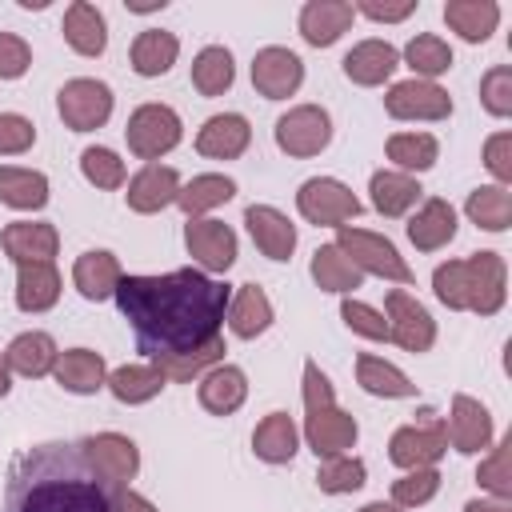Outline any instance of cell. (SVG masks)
Returning <instances> with one entry per match:
<instances>
[{
	"instance_id": "6da1fadb",
	"label": "cell",
	"mask_w": 512,
	"mask_h": 512,
	"mask_svg": "<svg viewBox=\"0 0 512 512\" xmlns=\"http://www.w3.org/2000/svg\"><path fill=\"white\" fill-rule=\"evenodd\" d=\"M112 300L132 324L136 348L156 360L212 344L220 336L232 288L200 268H176L164 276H124Z\"/></svg>"
},
{
	"instance_id": "7a4b0ae2",
	"label": "cell",
	"mask_w": 512,
	"mask_h": 512,
	"mask_svg": "<svg viewBox=\"0 0 512 512\" xmlns=\"http://www.w3.org/2000/svg\"><path fill=\"white\" fill-rule=\"evenodd\" d=\"M116 492L120 488L88 464L80 440H48L12 464L4 512H112Z\"/></svg>"
},
{
	"instance_id": "3957f363",
	"label": "cell",
	"mask_w": 512,
	"mask_h": 512,
	"mask_svg": "<svg viewBox=\"0 0 512 512\" xmlns=\"http://www.w3.org/2000/svg\"><path fill=\"white\" fill-rule=\"evenodd\" d=\"M432 292L452 312L496 316L508 300V264L500 252H472L464 260H444L432 272Z\"/></svg>"
},
{
	"instance_id": "277c9868",
	"label": "cell",
	"mask_w": 512,
	"mask_h": 512,
	"mask_svg": "<svg viewBox=\"0 0 512 512\" xmlns=\"http://www.w3.org/2000/svg\"><path fill=\"white\" fill-rule=\"evenodd\" d=\"M364 276H380V280H392V284H412V268L408 260L396 252V244L380 232H368V228H336V240H332Z\"/></svg>"
},
{
	"instance_id": "5b68a950",
	"label": "cell",
	"mask_w": 512,
	"mask_h": 512,
	"mask_svg": "<svg viewBox=\"0 0 512 512\" xmlns=\"http://www.w3.org/2000/svg\"><path fill=\"white\" fill-rule=\"evenodd\" d=\"M448 452V432H444V416H436L432 408H424L412 424L396 428L388 440V460L396 468H436V460Z\"/></svg>"
},
{
	"instance_id": "8992f818",
	"label": "cell",
	"mask_w": 512,
	"mask_h": 512,
	"mask_svg": "<svg viewBox=\"0 0 512 512\" xmlns=\"http://www.w3.org/2000/svg\"><path fill=\"white\" fill-rule=\"evenodd\" d=\"M180 136H184V124H180L176 108H168V104H140L124 124L128 152L148 164H156L164 152H172L180 144Z\"/></svg>"
},
{
	"instance_id": "52a82bcc",
	"label": "cell",
	"mask_w": 512,
	"mask_h": 512,
	"mask_svg": "<svg viewBox=\"0 0 512 512\" xmlns=\"http://www.w3.org/2000/svg\"><path fill=\"white\" fill-rule=\"evenodd\" d=\"M296 208L316 228H344L348 220L360 216V200L336 176H312V180H304L300 192H296Z\"/></svg>"
},
{
	"instance_id": "ba28073f",
	"label": "cell",
	"mask_w": 512,
	"mask_h": 512,
	"mask_svg": "<svg viewBox=\"0 0 512 512\" xmlns=\"http://www.w3.org/2000/svg\"><path fill=\"white\" fill-rule=\"evenodd\" d=\"M56 112L72 132H96L112 116V88L92 76H76L56 92Z\"/></svg>"
},
{
	"instance_id": "9c48e42d",
	"label": "cell",
	"mask_w": 512,
	"mask_h": 512,
	"mask_svg": "<svg viewBox=\"0 0 512 512\" xmlns=\"http://www.w3.org/2000/svg\"><path fill=\"white\" fill-rule=\"evenodd\" d=\"M332 144V116L320 104H296L276 120V148L304 160L320 156Z\"/></svg>"
},
{
	"instance_id": "30bf717a",
	"label": "cell",
	"mask_w": 512,
	"mask_h": 512,
	"mask_svg": "<svg viewBox=\"0 0 512 512\" xmlns=\"http://www.w3.org/2000/svg\"><path fill=\"white\" fill-rule=\"evenodd\" d=\"M384 320H388V340H396L404 352L420 356L436 344V320L432 312L404 288H392L384 296Z\"/></svg>"
},
{
	"instance_id": "8fae6325",
	"label": "cell",
	"mask_w": 512,
	"mask_h": 512,
	"mask_svg": "<svg viewBox=\"0 0 512 512\" xmlns=\"http://www.w3.org/2000/svg\"><path fill=\"white\" fill-rule=\"evenodd\" d=\"M384 112L392 120H448L452 96L436 80H400L384 92Z\"/></svg>"
},
{
	"instance_id": "7c38bea8",
	"label": "cell",
	"mask_w": 512,
	"mask_h": 512,
	"mask_svg": "<svg viewBox=\"0 0 512 512\" xmlns=\"http://www.w3.org/2000/svg\"><path fill=\"white\" fill-rule=\"evenodd\" d=\"M300 84H304V60L292 48L268 44L252 56V88L264 100H288V96H296Z\"/></svg>"
},
{
	"instance_id": "4fadbf2b",
	"label": "cell",
	"mask_w": 512,
	"mask_h": 512,
	"mask_svg": "<svg viewBox=\"0 0 512 512\" xmlns=\"http://www.w3.org/2000/svg\"><path fill=\"white\" fill-rule=\"evenodd\" d=\"M80 452L88 456V464L112 480L116 488H128V480L140 472V448L132 436L124 432H96V436H84L80 440Z\"/></svg>"
},
{
	"instance_id": "5bb4252c",
	"label": "cell",
	"mask_w": 512,
	"mask_h": 512,
	"mask_svg": "<svg viewBox=\"0 0 512 512\" xmlns=\"http://www.w3.org/2000/svg\"><path fill=\"white\" fill-rule=\"evenodd\" d=\"M184 248L200 264V272H228L236 264V232L224 220H188L184 224Z\"/></svg>"
},
{
	"instance_id": "9a60e30c",
	"label": "cell",
	"mask_w": 512,
	"mask_h": 512,
	"mask_svg": "<svg viewBox=\"0 0 512 512\" xmlns=\"http://www.w3.org/2000/svg\"><path fill=\"white\" fill-rule=\"evenodd\" d=\"M444 432H448V444H452L456 452L476 456V452L492 448V412H488L476 396L456 392V396H452V404H448Z\"/></svg>"
},
{
	"instance_id": "2e32d148",
	"label": "cell",
	"mask_w": 512,
	"mask_h": 512,
	"mask_svg": "<svg viewBox=\"0 0 512 512\" xmlns=\"http://www.w3.org/2000/svg\"><path fill=\"white\" fill-rule=\"evenodd\" d=\"M360 428H356V416L344 412V408H316L304 416V440L308 448L316 452V460H332V456H348V448L356 444Z\"/></svg>"
},
{
	"instance_id": "e0dca14e",
	"label": "cell",
	"mask_w": 512,
	"mask_h": 512,
	"mask_svg": "<svg viewBox=\"0 0 512 512\" xmlns=\"http://www.w3.org/2000/svg\"><path fill=\"white\" fill-rule=\"evenodd\" d=\"M252 144V124L240 112H216L196 132V152L208 160H236Z\"/></svg>"
},
{
	"instance_id": "ac0fdd59",
	"label": "cell",
	"mask_w": 512,
	"mask_h": 512,
	"mask_svg": "<svg viewBox=\"0 0 512 512\" xmlns=\"http://www.w3.org/2000/svg\"><path fill=\"white\" fill-rule=\"evenodd\" d=\"M180 196V172L168 168V164H144L132 180H128V208L140 212V216H152V212H164L168 204H176Z\"/></svg>"
},
{
	"instance_id": "d6986e66",
	"label": "cell",
	"mask_w": 512,
	"mask_h": 512,
	"mask_svg": "<svg viewBox=\"0 0 512 512\" xmlns=\"http://www.w3.org/2000/svg\"><path fill=\"white\" fill-rule=\"evenodd\" d=\"M0 244L16 264H52L60 248V232L48 220H12L0 232Z\"/></svg>"
},
{
	"instance_id": "ffe728a7",
	"label": "cell",
	"mask_w": 512,
	"mask_h": 512,
	"mask_svg": "<svg viewBox=\"0 0 512 512\" xmlns=\"http://www.w3.org/2000/svg\"><path fill=\"white\" fill-rule=\"evenodd\" d=\"M244 224H248L252 244H256L268 260H288V256L296 252V224H292L280 208H272V204H252V208L244 212Z\"/></svg>"
},
{
	"instance_id": "44dd1931",
	"label": "cell",
	"mask_w": 512,
	"mask_h": 512,
	"mask_svg": "<svg viewBox=\"0 0 512 512\" xmlns=\"http://www.w3.org/2000/svg\"><path fill=\"white\" fill-rule=\"evenodd\" d=\"M356 20V8L348 0H308L300 8V36L312 48H332Z\"/></svg>"
},
{
	"instance_id": "7402d4cb",
	"label": "cell",
	"mask_w": 512,
	"mask_h": 512,
	"mask_svg": "<svg viewBox=\"0 0 512 512\" xmlns=\"http://www.w3.org/2000/svg\"><path fill=\"white\" fill-rule=\"evenodd\" d=\"M456 208L444 196H428L412 216H408V240L420 252H440L444 244L456 240Z\"/></svg>"
},
{
	"instance_id": "603a6c76",
	"label": "cell",
	"mask_w": 512,
	"mask_h": 512,
	"mask_svg": "<svg viewBox=\"0 0 512 512\" xmlns=\"http://www.w3.org/2000/svg\"><path fill=\"white\" fill-rule=\"evenodd\" d=\"M124 280V268L120 260L108 252V248H92V252H80L76 264H72V284L84 300H112L116 296V284Z\"/></svg>"
},
{
	"instance_id": "cb8c5ba5",
	"label": "cell",
	"mask_w": 512,
	"mask_h": 512,
	"mask_svg": "<svg viewBox=\"0 0 512 512\" xmlns=\"http://www.w3.org/2000/svg\"><path fill=\"white\" fill-rule=\"evenodd\" d=\"M344 64V76L360 88H376L384 84L396 68H400V52L388 44V40H360L348 48V56L340 60Z\"/></svg>"
},
{
	"instance_id": "d4e9b609",
	"label": "cell",
	"mask_w": 512,
	"mask_h": 512,
	"mask_svg": "<svg viewBox=\"0 0 512 512\" xmlns=\"http://www.w3.org/2000/svg\"><path fill=\"white\" fill-rule=\"evenodd\" d=\"M196 396H200V408H204V412H212V416H232V412L248 400V376H244V368H236V364H216V368H208V372L200 376Z\"/></svg>"
},
{
	"instance_id": "484cf974",
	"label": "cell",
	"mask_w": 512,
	"mask_h": 512,
	"mask_svg": "<svg viewBox=\"0 0 512 512\" xmlns=\"http://www.w3.org/2000/svg\"><path fill=\"white\" fill-rule=\"evenodd\" d=\"M60 32H64L68 48L80 52V56H104V48H108V20H104V12H100L96 4H88V0H72V4L64 8Z\"/></svg>"
},
{
	"instance_id": "4316f807",
	"label": "cell",
	"mask_w": 512,
	"mask_h": 512,
	"mask_svg": "<svg viewBox=\"0 0 512 512\" xmlns=\"http://www.w3.org/2000/svg\"><path fill=\"white\" fill-rule=\"evenodd\" d=\"M52 376H56V384H60L64 392H72V396H92V392L104 388L108 364H104V356L92 352V348H68V352L56 356Z\"/></svg>"
},
{
	"instance_id": "83f0119b",
	"label": "cell",
	"mask_w": 512,
	"mask_h": 512,
	"mask_svg": "<svg viewBox=\"0 0 512 512\" xmlns=\"http://www.w3.org/2000/svg\"><path fill=\"white\" fill-rule=\"evenodd\" d=\"M224 320H228L232 336H240V340L264 336L272 328V300H268V292L260 284H240L232 292V300H228Z\"/></svg>"
},
{
	"instance_id": "f1b7e54d",
	"label": "cell",
	"mask_w": 512,
	"mask_h": 512,
	"mask_svg": "<svg viewBox=\"0 0 512 512\" xmlns=\"http://www.w3.org/2000/svg\"><path fill=\"white\" fill-rule=\"evenodd\" d=\"M368 192H372V208L380 212V216H408L416 204H420V184H416V176H408V172H396V168H376L372 172V180H368Z\"/></svg>"
},
{
	"instance_id": "f546056e",
	"label": "cell",
	"mask_w": 512,
	"mask_h": 512,
	"mask_svg": "<svg viewBox=\"0 0 512 512\" xmlns=\"http://www.w3.org/2000/svg\"><path fill=\"white\" fill-rule=\"evenodd\" d=\"M444 24L468 40V44H484L496 24H500V4L496 0H448L444 4Z\"/></svg>"
},
{
	"instance_id": "4dcf8cb0",
	"label": "cell",
	"mask_w": 512,
	"mask_h": 512,
	"mask_svg": "<svg viewBox=\"0 0 512 512\" xmlns=\"http://www.w3.org/2000/svg\"><path fill=\"white\" fill-rule=\"evenodd\" d=\"M60 272L56 264H16V308L20 312H48L60 300Z\"/></svg>"
},
{
	"instance_id": "1f68e13d",
	"label": "cell",
	"mask_w": 512,
	"mask_h": 512,
	"mask_svg": "<svg viewBox=\"0 0 512 512\" xmlns=\"http://www.w3.org/2000/svg\"><path fill=\"white\" fill-rule=\"evenodd\" d=\"M56 356H60V348H56V340H52L48 332H20V336L4 348L8 368H12L16 376H28V380L48 376V372L56 368Z\"/></svg>"
},
{
	"instance_id": "d6a6232c",
	"label": "cell",
	"mask_w": 512,
	"mask_h": 512,
	"mask_svg": "<svg viewBox=\"0 0 512 512\" xmlns=\"http://www.w3.org/2000/svg\"><path fill=\"white\" fill-rule=\"evenodd\" d=\"M176 56H180V40H176V32H164V28H144L136 40H132V52H128V60H132V72L136 76H164L172 64H176Z\"/></svg>"
},
{
	"instance_id": "836d02e7",
	"label": "cell",
	"mask_w": 512,
	"mask_h": 512,
	"mask_svg": "<svg viewBox=\"0 0 512 512\" xmlns=\"http://www.w3.org/2000/svg\"><path fill=\"white\" fill-rule=\"evenodd\" d=\"M296 448H300V432L288 412H268L252 432V452L264 464H288L296 456Z\"/></svg>"
},
{
	"instance_id": "e575fe53",
	"label": "cell",
	"mask_w": 512,
	"mask_h": 512,
	"mask_svg": "<svg viewBox=\"0 0 512 512\" xmlns=\"http://www.w3.org/2000/svg\"><path fill=\"white\" fill-rule=\"evenodd\" d=\"M232 196H236V180H232V176H224V172H204V176H192L188 184H180L176 204H180V212H184L188 220H200L204 212L228 204Z\"/></svg>"
},
{
	"instance_id": "d590c367",
	"label": "cell",
	"mask_w": 512,
	"mask_h": 512,
	"mask_svg": "<svg viewBox=\"0 0 512 512\" xmlns=\"http://www.w3.org/2000/svg\"><path fill=\"white\" fill-rule=\"evenodd\" d=\"M356 384L372 396H384V400H408L416 396V384L396 368L388 364L384 356H372V352H360L356 356Z\"/></svg>"
},
{
	"instance_id": "8d00e7d4",
	"label": "cell",
	"mask_w": 512,
	"mask_h": 512,
	"mask_svg": "<svg viewBox=\"0 0 512 512\" xmlns=\"http://www.w3.org/2000/svg\"><path fill=\"white\" fill-rule=\"evenodd\" d=\"M0 204L16 212H36L48 204V176L36 168H16L0 164Z\"/></svg>"
},
{
	"instance_id": "74e56055",
	"label": "cell",
	"mask_w": 512,
	"mask_h": 512,
	"mask_svg": "<svg viewBox=\"0 0 512 512\" xmlns=\"http://www.w3.org/2000/svg\"><path fill=\"white\" fill-rule=\"evenodd\" d=\"M308 272H312L316 288H324V292H340V296H348V292H356V288L364 284V272H360L336 244H320V248L312 252Z\"/></svg>"
},
{
	"instance_id": "f35d334b",
	"label": "cell",
	"mask_w": 512,
	"mask_h": 512,
	"mask_svg": "<svg viewBox=\"0 0 512 512\" xmlns=\"http://www.w3.org/2000/svg\"><path fill=\"white\" fill-rule=\"evenodd\" d=\"M164 376H160V368L156 364H124V368H116V372H108V380H104V388L120 400V404H148V400H156L160 392H164Z\"/></svg>"
},
{
	"instance_id": "ab89813d",
	"label": "cell",
	"mask_w": 512,
	"mask_h": 512,
	"mask_svg": "<svg viewBox=\"0 0 512 512\" xmlns=\"http://www.w3.org/2000/svg\"><path fill=\"white\" fill-rule=\"evenodd\" d=\"M224 336H216L212 344H204V348H192V352H176V356H156L152 364L160 368V376L168 380V384H188V380H200L208 368H216V364H224Z\"/></svg>"
},
{
	"instance_id": "60d3db41",
	"label": "cell",
	"mask_w": 512,
	"mask_h": 512,
	"mask_svg": "<svg viewBox=\"0 0 512 512\" xmlns=\"http://www.w3.org/2000/svg\"><path fill=\"white\" fill-rule=\"evenodd\" d=\"M236 80V64H232V52L224 44H208L196 52L192 60V88L200 96H224Z\"/></svg>"
},
{
	"instance_id": "b9f144b4",
	"label": "cell",
	"mask_w": 512,
	"mask_h": 512,
	"mask_svg": "<svg viewBox=\"0 0 512 512\" xmlns=\"http://www.w3.org/2000/svg\"><path fill=\"white\" fill-rule=\"evenodd\" d=\"M464 212H468V220H472L476 228H484V232H504V228L512 224V192L500 188V184H480V188L468 192Z\"/></svg>"
},
{
	"instance_id": "7bdbcfd3",
	"label": "cell",
	"mask_w": 512,
	"mask_h": 512,
	"mask_svg": "<svg viewBox=\"0 0 512 512\" xmlns=\"http://www.w3.org/2000/svg\"><path fill=\"white\" fill-rule=\"evenodd\" d=\"M384 152L396 164V172H408L412 176V172H428L436 164L440 144H436L432 132H396V136H388Z\"/></svg>"
},
{
	"instance_id": "ee69618b",
	"label": "cell",
	"mask_w": 512,
	"mask_h": 512,
	"mask_svg": "<svg viewBox=\"0 0 512 512\" xmlns=\"http://www.w3.org/2000/svg\"><path fill=\"white\" fill-rule=\"evenodd\" d=\"M404 64L416 72V80H436L452 68V48L436 32H420L404 44Z\"/></svg>"
},
{
	"instance_id": "f6af8a7d",
	"label": "cell",
	"mask_w": 512,
	"mask_h": 512,
	"mask_svg": "<svg viewBox=\"0 0 512 512\" xmlns=\"http://www.w3.org/2000/svg\"><path fill=\"white\" fill-rule=\"evenodd\" d=\"M364 480H368V468L360 456H332V460H320V468H316V488L328 496L360 492Z\"/></svg>"
},
{
	"instance_id": "bcb514c9",
	"label": "cell",
	"mask_w": 512,
	"mask_h": 512,
	"mask_svg": "<svg viewBox=\"0 0 512 512\" xmlns=\"http://www.w3.org/2000/svg\"><path fill=\"white\" fill-rule=\"evenodd\" d=\"M476 480H480V488L492 500H508L512 496V436H504L500 444H492V452L476 468Z\"/></svg>"
},
{
	"instance_id": "7dc6e473",
	"label": "cell",
	"mask_w": 512,
	"mask_h": 512,
	"mask_svg": "<svg viewBox=\"0 0 512 512\" xmlns=\"http://www.w3.org/2000/svg\"><path fill=\"white\" fill-rule=\"evenodd\" d=\"M80 172H84V180L92 188H104V192L124 188V176H128L124 172V160L112 148H104V144H92V148L80 152Z\"/></svg>"
},
{
	"instance_id": "c3c4849f",
	"label": "cell",
	"mask_w": 512,
	"mask_h": 512,
	"mask_svg": "<svg viewBox=\"0 0 512 512\" xmlns=\"http://www.w3.org/2000/svg\"><path fill=\"white\" fill-rule=\"evenodd\" d=\"M440 492L436 468H408L400 480H392V504L396 508H420Z\"/></svg>"
},
{
	"instance_id": "681fc988",
	"label": "cell",
	"mask_w": 512,
	"mask_h": 512,
	"mask_svg": "<svg viewBox=\"0 0 512 512\" xmlns=\"http://www.w3.org/2000/svg\"><path fill=\"white\" fill-rule=\"evenodd\" d=\"M480 104L488 108V116L504 120L512 116V68L508 64H496L480 76Z\"/></svg>"
},
{
	"instance_id": "f907efd6",
	"label": "cell",
	"mask_w": 512,
	"mask_h": 512,
	"mask_svg": "<svg viewBox=\"0 0 512 512\" xmlns=\"http://www.w3.org/2000/svg\"><path fill=\"white\" fill-rule=\"evenodd\" d=\"M340 320H344L356 336H364V340H388V320H384V312L372 308V304H364V300H356V296H344Z\"/></svg>"
},
{
	"instance_id": "816d5d0a",
	"label": "cell",
	"mask_w": 512,
	"mask_h": 512,
	"mask_svg": "<svg viewBox=\"0 0 512 512\" xmlns=\"http://www.w3.org/2000/svg\"><path fill=\"white\" fill-rule=\"evenodd\" d=\"M36 144V124L20 112H0V156H20Z\"/></svg>"
},
{
	"instance_id": "f5cc1de1",
	"label": "cell",
	"mask_w": 512,
	"mask_h": 512,
	"mask_svg": "<svg viewBox=\"0 0 512 512\" xmlns=\"http://www.w3.org/2000/svg\"><path fill=\"white\" fill-rule=\"evenodd\" d=\"M32 68V48L16 32H0V80H20Z\"/></svg>"
},
{
	"instance_id": "db71d44e",
	"label": "cell",
	"mask_w": 512,
	"mask_h": 512,
	"mask_svg": "<svg viewBox=\"0 0 512 512\" xmlns=\"http://www.w3.org/2000/svg\"><path fill=\"white\" fill-rule=\"evenodd\" d=\"M484 168L496 176L500 188L512 184V132H492L484 140Z\"/></svg>"
},
{
	"instance_id": "11a10c76",
	"label": "cell",
	"mask_w": 512,
	"mask_h": 512,
	"mask_svg": "<svg viewBox=\"0 0 512 512\" xmlns=\"http://www.w3.org/2000/svg\"><path fill=\"white\" fill-rule=\"evenodd\" d=\"M300 392H304V408H308V412L336 404V388H332V380L320 372L316 360H304V388H300Z\"/></svg>"
},
{
	"instance_id": "9f6ffc18",
	"label": "cell",
	"mask_w": 512,
	"mask_h": 512,
	"mask_svg": "<svg viewBox=\"0 0 512 512\" xmlns=\"http://www.w3.org/2000/svg\"><path fill=\"white\" fill-rule=\"evenodd\" d=\"M360 16H368V20H376V24H400V20H408L412 12H416V0H396V4H380V0H360V4H352Z\"/></svg>"
},
{
	"instance_id": "6f0895ef",
	"label": "cell",
	"mask_w": 512,
	"mask_h": 512,
	"mask_svg": "<svg viewBox=\"0 0 512 512\" xmlns=\"http://www.w3.org/2000/svg\"><path fill=\"white\" fill-rule=\"evenodd\" d=\"M112 512H160L148 496H140V492H132V488H120L116 492V500H112Z\"/></svg>"
},
{
	"instance_id": "680465c9",
	"label": "cell",
	"mask_w": 512,
	"mask_h": 512,
	"mask_svg": "<svg viewBox=\"0 0 512 512\" xmlns=\"http://www.w3.org/2000/svg\"><path fill=\"white\" fill-rule=\"evenodd\" d=\"M464 512H512V504H508V500H492V496H488V500H468V504H464Z\"/></svg>"
},
{
	"instance_id": "91938a15",
	"label": "cell",
	"mask_w": 512,
	"mask_h": 512,
	"mask_svg": "<svg viewBox=\"0 0 512 512\" xmlns=\"http://www.w3.org/2000/svg\"><path fill=\"white\" fill-rule=\"evenodd\" d=\"M12 392V368H8V360H4V352H0V400Z\"/></svg>"
},
{
	"instance_id": "94428289",
	"label": "cell",
	"mask_w": 512,
	"mask_h": 512,
	"mask_svg": "<svg viewBox=\"0 0 512 512\" xmlns=\"http://www.w3.org/2000/svg\"><path fill=\"white\" fill-rule=\"evenodd\" d=\"M360 512H404V508H396V504H384V500H372V504H364Z\"/></svg>"
}]
</instances>
